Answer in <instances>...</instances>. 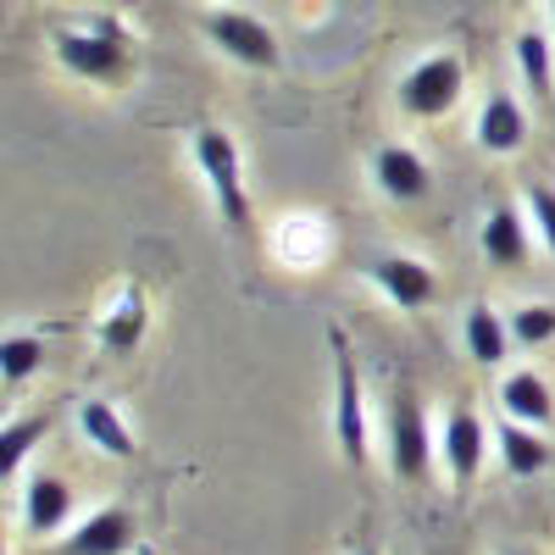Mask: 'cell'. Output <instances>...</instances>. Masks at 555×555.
<instances>
[{
	"label": "cell",
	"instance_id": "obj_4",
	"mask_svg": "<svg viewBox=\"0 0 555 555\" xmlns=\"http://www.w3.org/2000/svg\"><path fill=\"white\" fill-rule=\"evenodd\" d=\"M461 62L455 56H428L423 67H411L405 83H400V106L411 117H444L455 101H461Z\"/></svg>",
	"mask_w": 555,
	"mask_h": 555
},
{
	"label": "cell",
	"instance_id": "obj_14",
	"mask_svg": "<svg viewBox=\"0 0 555 555\" xmlns=\"http://www.w3.org/2000/svg\"><path fill=\"white\" fill-rule=\"evenodd\" d=\"M500 405H505V416H512V423H528V428H544L550 416H555L550 384H544L539 373H528V366L500 384Z\"/></svg>",
	"mask_w": 555,
	"mask_h": 555
},
{
	"label": "cell",
	"instance_id": "obj_15",
	"mask_svg": "<svg viewBox=\"0 0 555 555\" xmlns=\"http://www.w3.org/2000/svg\"><path fill=\"white\" fill-rule=\"evenodd\" d=\"M494 444H500V461H505V473H512V478H533V473H544V461H550L544 439L528 423H512V416L494 428Z\"/></svg>",
	"mask_w": 555,
	"mask_h": 555
},
{
	"label": "cell",
	"instance_id": "obj_5",
	"mask_svg": "<svg viewBox=\"0 0 555 555\" xmlns=\"http://www.w3.org/2000/svg\"><path fill=\"white\" fill-rule=\"evenodd\" d=\"M56 56L89 78H122L128 73V44H122L117 23H101L95 34H56Z\"/></svg>",
	"mask_w": 555,
	"mask_h": 555
},
{
	"label": "cell",
	"instance_id": "obj_17",
	"mask_svg": "<svg viewBox=\"0 0 555 555\" xmlns=\"http://www.w3.org/2000/svg\"><path fill=\"white\" fill-rule=\"evenodd\" d=\"M78 428H83L89 444L106 450V455H133V434H128V423H122V411L106 405V400H83V405H78Z\"/></svg>",
	"mask_w": 555,
	"mask_h": 555
},
{
	"label": "cell",
	"instance_id": "obj_13",
	"mask_svg": "<svg viewBox=\"0 0 555 555\" xmlns=\"http://www.w3.org/2000/svg\"><path fill=\"white\" fill-rule=\"evenodd\" d=\"M67 517H73V489H67L62 478H51V473L34 478L28 494H23V522H28V533L44 539V533H56Z\"/></svg>",
	"mask_w": 555,
	"mask_h": 555
},
{
	"label": "cell",
	"instance_id": "obj_1",
	"mask_svg": "<svg viewBox=\"0 0 555 555\" xmlns=\"http://www.w3.org/2000/svg\"><path fill=\"white\" fill-rule=\"evenodd\" d=\"M195 162H201L211 195H217V211L234 228H245L250 222V195H245V178H240V145L222 128H201L195 133Z\"/></svg>",
	"mask_w": 555,
	"mask_h": 555
},
{
	"label": "cell",
	"instance_id": "obj_10",
	"mask_svg": "<svg viewBox=\"0 0 555 555\" xmlns=\"http://www.w3.org/2000/svg\"><path fill=\"white\" fill-rule=\"evenodd\" d=\"M373 172H378V190H384L389 201H423V195L434 190L428 162L416 156V151H405V145H384V151L373 156Z\"/></svg>",
	"mask_w": 555,
	"mask_h": 555
},
{
	"label": "cell",
	"instance_id": "obj_9",
	"mask_svg": "<svg viewBox=\"0 0 555 555\" xmlns=\"http://www.w3.org/2000/svg\"><path fill=\"white\" fill-rule=\"evenodd\" d=\"M478 145L489 156H512V151L528 145V112L505 95V89H494V95L483 101V112H478Z\"/></svg>",
	"mask_w": 555,
	"mask_h": 555
},
{
	"label": "cell",
	"instance_id": "obj_18",
	"mask_svg": "<svg viewBox=\"0 0 555 555\" xmlns=\"http://www.w3.org/2000/svg\"><path fill=\"white\" fill-rule=\"evenodd\" d=\"M139 334H145V300H139V289H128V295L112 306V317L101 322V345H106V350H133Z\"/></svg>",
	"mask_w": 555,
	"mask_h": 555
},
{
	"label": "cell",
	"instance_id": "obj_21",
	"mask_svg": "<svg viewBox=\"0 0 555 555\" xmlns=\"http://www.w3.org/2000/svg\"><path fill=\"white\" fill-rule=\"evenodd\" d=\"M517 62H522V73H528L533 95H550V44H544V34H522V39H517Z\"/></svg>",
	"mask_w": 555,
	"mask_h": 555
},
{
	"label": "cell",
	"instance_id": "obj_22",
	"mask_svg": "<svg viewBox=\"0 0 555 555\" xmlns=\"http://www.w3.org/2000/svg\"><path fill=\"white\" fill-rule=\"evenodd\" d=\"M512 339L517 345H550L555 339V306H522V311H512Z\"/></svg>",
	"mask_w": 555,
	"mask_h": 555
},
{
	"label": "cell",
	"instance_id": "obj_19",
	"mask_svg": "<svg viewBox=\"0 0 555 555\" xmlns=\"http://www.w3.org/2000/svg\"><path fill=\"white\" fill-rule=\"evenodd\" d=\"M44 428H51V423H44V416H23V423H7V439H0V473H17L23 467V455L44 439Z\"/></svg>",
	"mask_w": 555,
	"mask_h": 555
},
{
	"label": "cell",
	"instance_id": "obj_23",
	"mask_svg": "<svg viewBox=\"0 0 555 555\" xmlns=\"http://www.w3.org/2000/svg\"><path fill=\"white\" fill-rule=\"evenodd\" d=\"M528 206H533V228H539V240H544V250L555 256V190H544V183H533V195H528Z\"/></svg>",
	"mask_w": 555,
	"mask_h": 555
},
{
	"label": "cell",
	"instance_id": "obj_7",
	"mask_svg": "<svg viewBox=\"0 0 555 555\" xmlns=\"http://www.w3.org/2000/svg\"><path fill=\"white\" fill-rule=\"evenodd\" d=\"M444 467H450V478H455V489H467L473 478H478V467H483V450H489V428H483V416L478 411H467V405H455L450 416H444Z\"/></svg>",
	"mask_w": 555,
	"mask_h": 555
},
{
	"label": "cell",
	"instance_id": "obj_8",
	"mask_svg": "<svg viewBox=\"0 0 555 555\" xmlns=\"http://www.w3.org/2000/svg\"><path fill=\"white\" fill-rule=\"evenodd\" d=\"M373 284H378L395 306H405V311L428 306V300L439 295L434 267H428V261H416V256H384V261H373Z\"/></svg>",
	"mask_w": 555,
	"mask_h": 555
},
{
	"label": "cell",
	"instance_id": "obj_12",
	"mask_svg": "<svg viewBox=\"0 0 555 555\" xmlns=\"http://www.w3.org/2000/svg\"><path fill=\"white\" fill-rule=\"evenodd\" d=\"M461 339H467V356H473L478 366H500L505 350L517 345V339H512V317H500L494 306H473L467 322H461Z\"/></svg>",
	"mask_w": 555,
	"mask_h": 555
},
{
	"label": "cell",
	"instance_id": "obj_11",
	"mask_svg": "<svg viewBox=\"0 0 555 555\" xmlns=\"http://www.w3.org/2000/svg\"><path fill=\"white\" fill-rule=\"evenodd\" d=\"M133 544V517L117 512V505H106V512H95L89 522H78L62 544V555H122Z\"/></svg>",
	"mask_w": 555,
	"mask_h": 555
},
{
	"label": "cell",
	"instance_id": "obj_24",
	"mask_svg": "<svg viewBox=\"0 0 555 555\" xmlns=\"http://www.w3.org/2000/svg\"><path fill=\"white\" fill-rule=\"evenodd\" d=\"M366 555H373V550H366Z\"/></svg>",
	"mask_w": 555,
	"mask_h": 555
},
{
	"label": "cell",
	"instance_id": "obj_2",
	"mask_svg": "<svg viewBox=\"0 0 555 555\" xmlns=\"http://www.w3.org/2000/svg\"><path fill=\"white\" fill-rule=\"evenodd\" d=\"M334 345V434L350 467H366V405H361V373H356V356L345 345V334H328Z\"/></svg>",
	"mask_w": 555,
	"mask_h": 555
},
{
	"label": "cell",
	"instance_id": "obj_20",
	"mask_svg": "<svg viewBox=\"0 0 555 555\" xmlns=\"http://www.w3.org/2000/svg\"><path fill=\"white\" fill-rule=\"evenodd\" d=\"M0 366H7V384H23L44 366V345L28 339V334H12L7 345H0Z\"/></svg>",
	"mask_w": 555,
	"mask_h": 555
},
{
	"label": "cell",
	"instance_id": "obj_3",
	"mask_svg": "<svg viewBox=\"0 0 555 555\" xmlns=\"http://www.w3.org/2000/svg\"><path fill=\"white\" fill-rule=\"evenodd\" d=\"M389 467L405 483H423L434 467V444H428V423H423V405L411 395H395L389 405Z\"/></svg>",
	"mask_w": 555,
	"mask_h": 555
},
{
	"label": "cell",
	"instance_id": "obj_6",
	"mask_svg": "<svg viewBox=\"0 0 555 555\" xmlns=\"http://www.w3.org/2000/svg\"><path fill=\"white\" fill-rule=\"evenodd\" d=\"M206 34H211L234 62H245V67H261V73L278 67V39H272V28L256 23L250 12H211Z\"/></svg>",
	"mask_w": 555,
	"mask_h": 555
},
{
	"label": "cell",
	"instance_id": "obj_16",
	"mask_svg": "<svg viewBox=\"0 0 555 555\" xmlns=\"http://www.w3.org/2000/svg\"><path fill=\"white\" fill-rule=\"evenodd\" d=\"M478 240H483V256L494 267H522L528 261V234H522V217L512 206H494Z\"/></svg>",
	"mask_w": 555,
	"mask_h": 555
}]
</instances>
